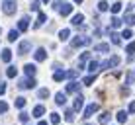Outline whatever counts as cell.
Returning a JSON list of instances; mask_svg holds the SVG:
<instances>
[{
  "instance_id": "cell-48",
  "label": "cell",
  "mask_w": 135,
  "mask_h": 125,
  "mask_svg": "<svg viewBox=\"0 0 135 125\" xmlns=\"http://www.w3.org/2000/svg\"><path fill=\"white\" fill-rule=\"evenodd\" d=\"M43 2H49V0H43Z\"/></svg>"
},
{
  "instance_id": "cell-16",
  "label": "cell",
  "mask_w": 135,
  "mask_h": 125,
  "mask_svg": "<svg viewBox=\"0 0 135 125\" xmlns=\"http://www.w3.org/2000/svg\"><path fill=\"white\" fill-rule=\"evenodd\" d=\"M67 92H69V94H76V92H78V84H76V82L67 84Z\"/></svg>"
},
{
  "instance_id": "cell-38",
  "label": "cell",
  "mask_w": 135,
  "mask_h": 125,
  "mask_svg": "<svg viewBox=\"0 0 135 125\" xmlns=\"http://www.w3.org/2000/svg\"><path fill=\"white\" fill-rule=\"evenodd\" d=\"M67 76H69V78H76V76H78V71H76V68H74V71H69Z\"/></svg>"
},
{
  "instance_id": "cell-41",
  "label": "cell",
  "mask_w": 135,
  "mask_h": 125,
  "mask_svg": "<svg viewBox=\"0 0 135 125\" xmlns=\"http://www.w3.org/2000/svg\"><path fill=\"white\" fill-rule=\"evenodd\" d=\"M122 37H125V39H129V37H131V29H123Z\"/></svg>"
},
{
  "instance_id": "cell-1",
  "label": "cell",
  "mask_w": 135,
  "mask_h": 125,
  "mask_svg": "<svg viewBox=\"0 0 135 125\" xmlns=\"http://www.w3.org/2000/svg\"><path fill=\"white\" fill-rule=\"evenodd\" d=\"M16 8H18V2H16V0H4V2H2V12L8 14V16L16 12Z\"/></svg>"
},
{
  "instance_id": "cell-44",
  "label": "cell",
  "mask_w": 135,
  "mask_h": 125,
  "mask_svg": "<svg viewBox=\"0 0 135 125\" xmlns=\"http://www.w3.org/2000/svg\"><path fill=\"white\" fill-rule=\"evenodd\" d=\"M4 92H6V84H4V82H0V96H2Z\"/></svg>"
},
{
  "instance_id": "cell-42",
  "label": "cell",
  "mask_w": 135,
  "mask_h": 125,
  "mask_svg": "<svg viewBox=\"0 0 135 125\" xmlns=\"http://www.w3.org/2000/svg\"><path fill=\"white\" fill-rule=\"evenodd\" d=\"M31 10H33V12H37V10H39V2H37V0H35L33 4H31Z\"/></svg>"
},
{
  "instance_id": "cell-25",
  "label": "cell",
  "mask_w": 135,
  "mask_h": 125,
  "mask_svg": "<svg viewBox=\"0 0 135 125\" xmlns=\"http://www.w3.org/2000/svg\"><path fill=\"white\" fill-rule=\"evenodd\" d=\"M122 6H123L122 2H114V4H112V8H110V10H112V14H118L119 10H122Z\"/></svg>"
},
{
  "instance_id": "cell-4",
  "label": "cell",
  "mask_w": 135,
  "mask_h": 125,
  "mask_svg": "<svg viewBox=\"0 0 135 125\" xmlns=\"http://www.w3.org/2000/svg\"><path fill=\"white\" fill-rule=\"evenodd\" d=\"M30 49H31V41H22L18 53H20V55H27V51H30Z\"/></svg>"
},
{
  "instance_id": "cell-43",
  "label": "cell",
  "mask_w": 135,
  "mask_h": 125,
  "mask_svg": "<svg viewBox=\"0 0 135 125\" xmlns=\"http://www.w3.org/2000/svg\"><path fill=\"white\" fill-rule=\"evenodd\" d=\"M129 113H135V102H131V104H129V109H127Z\"/></svg>"
},
{
  "instance_id": "cell-39",
  "label": "cell",
  "mask_w": 135,
  "mask_h": 125,
  "mask_svg": "<svg viewBox=\"0 0 135 125\" xmlns=\"http://www.w3.org/2000/svg\"><path fill=\"white\" fill-rule=\"evenodd\" d=\"M125 51H127L129 55H133V53H135V43H129V45H127V49H125Z\"/></svg>"
},
{
  "instance_id": "cell-22",
  "label": "cell",
  "mask_w": 135,
  "mask_h": 125,
  "mask_svg": "<svg viewBox=\"0 0 135 125\" xmlns=\"http://www.w3.org/2000/svg\"><path fill=\"white\" fill-rule=\"evenodd\" d=\"M94 49H96V51H100V53H106V51H110V45H108V43H98Z\"/></svg>"
},
{
  "instance_id": "cell-40",
  "label": "cell",
  "mask_w": 135,
  "mask_h": 125,
  "mask_svg": "<svg viewBox=\"0 0 135 125\" xmlns=\"http://www.w3.org/2000/svg\"><path fill=\"white\" fill-rule=\"evenodd\" d=\"M88 59H90V53H82L80 55V64L84 63V61H88Z\"/></svg>"
},
{
  "instance_id": "cell-35",
  "label": "cell",
  "mask_w": 135,
  "mask_h": 125,
  "mask_svg": "<svg viewBox=\"0 0 135 125\" xmlns=\"http://www.w3.org/2000/svg\"><path fill=\"white\" fill-rule=\"evenodd\" d=\"M59 121H61V115H59V113H51V123L57 125Z\"/></svg>"
},
{
  "instance_id": "cell-49",
  "label": "cell",
  "mask_w": 135,
  "mask_h": 125,
  "mask_svg": "<svg viewBox=\"0 0 135 125\" xmlns=\"http://www.w3.org/2000/svg\"><path fill=\"white\" fill-rule=\"evenodd\" d=\"M86 125H88V123H86Z\"/></svg>"
},
{
  "instance_id": "cell-45",
  "label": "cell",
  "mask_w": 135,
  "mask_h": 125,
  "mask_svg": "<svg viewBox=\"0 0 135 125\" xmlns=\"http://www.w3.org/2000/svg\"><path fill=\"white\" fill-rule=\"evenodd\" d=\"M122 94H123V96H127V94H129V88H125V86H123V88H122Z\"/></svg>"
},
{
  "instance_id": "cell-28",
  "label": "cell",
  "mask_w": 135,
  "mask_h": 125,
  "mask_svg": "<svg viewBox=\"0 0 135 125\" xmlns=\"http://www.w3.org/2000/svg\"><path fill=\"white\" fill-rule=\"evenodd\" d=\"M37 96H39V98H41V100H45V98H49V90H47V88H41V90H39V92H37Z\"/></svg>"
},
{
  "instance_id": "cell-17",
  "label": "cell",
  "mask_w": 135,
  "mask_h": 125,
  "mask_svg": "<svg viewBox=\"0 0 135 125\" xmlns=\"http://www.w3.org/2000/svg\"><path fill=\"white\" fill-rule=\"evenodd\" d=\"M110 117H112V115H110V112H104V113H102L100 117H98V121H100L102 125H106V123L110 121Z\"/></svg>"
},
{
  "instance_id": "cell-31",
  "label": "cell",
  "mask_w": 135,
  "mask_h": 125,
  "mask_svg": "<svg viewBox=\"0 0 135 125\" xmlns=\"http://www.w3.org/2000/svg\"><path fill=\"white\" fill-rule=\"evenodd\" d=\"M118 121H119V123H125V121H127V112H119V113H118Z\"/></svg>"
},
{
  "instance_id": "cell-3",
  "label": "cell",
  "mask_w": 135,
  "mask_h": 125,
  "mask_svg": "<svg viewBox=\"0 0 135 125\" xmlns=\"http://www.w3.org/2000/svg\"><path fill=\"white\" fill-rule=\"evenodd\" d=\"M20 88H35L37 82L33 80V78H24V80H20V84H18Z\"/></svg>"
},
{
  "instance_id": "cell-46",
  "label": "cell",
  "mask_w": 135,
  "mask_h": 125,
  "mask_svg": "<svg viewBox=\"0 0 135 125\" xmlns=\"http://www.w3.org/2000/svg\"><path fill=\"white\" fill-rule=\"evenodd\" d=\"M39 125H47V121H39Z\"/></svg>"
},
{
  "instance_id": "cell-27",
  "label": "cell",
  "mask_w": 135,
  "mask_h": 125,
  "mask_svg": "<svg viewBox=\"0 0 135 125\" xmlns=\"http://www.w3.org/2000/svg\"><path fill=\"white\" fill-rule=\"evenodd\" d=\"M18 74V71H16V67H8V71H6V76L8 78H14Z\"/></svg>"
},
{
  "instance_id": "cell-7",
  "label": "cell",
  "mask_w": 135,
  "mask_h": 125,
  "mask_svg": "<svg viewBox=\"0 0 135 125\" xmlns=\"http://www.w3.org/2000/svg\"><path fill=\"white\" fill-rule=\"evenodd\" d=\"M82 106H84V98H82V96L78 94L76 98H74V112H80V109H82Z\"/></svg>"
},
{
  "instance_id": "cell-2",
  "label": "cell",
  "mask_w": 135,
  "mask_h": 125,
  "mask_svg": "<svg viewBox=\"0 0 135 125\" xmlns=\"http://www.w3.org/2000/svg\"><path fill=\"white\" fill-rule=\"evenodd\" d=\"M90 37H86V35H76V37L73 39V47H82V45H90Z\"/></svg>"
},
{
  "instance_id": "cell-21",
  "label": "cell",
  "mask_w": 135,
  "mask_h": 125,
  "mask_svg": "<svg viewBox=\"0 0 135 125\" xmlns=\"http://www.w3.org/2000/svg\"><path fill=\"white\" fill-rule=\"evenodd\" d=\"M69 35H71V29H61V31H59V39H61V41H67Z\"/></svg>"
},
{
  "instance_id": "cell-8",
  "label": "cell",
  "mask_w": 135,
  "mask_h": 125,
  "mask_svg": "<svg viewBox=\"0 0 135 125\" xmlns=\"http://www.w3.org/2000/svg\"><path fill=\"white\" fill-rule=\"evenodd\" d=\"M96 112H98V104H90V106L84 109V117H90V115L96 113Z\"/></svg>"
},
{
  "instance_id": "cell-47",
  "label": "cell",
  "mask_w": 135,
  "mask_h": 125,
  "mask_svg": "<svg viewBox=\"0 0 135 125\" xmlns=\"http://www.w3.org/2000/svg\"><path fill=\"white\" fill-rule=\"evenodd\" d=\"M74 2H76V4H80V2H82V0H74Z\"/></svg>"
},
{
  "instance_id": "cell-37",
  "label": "cell",
  "mask_w": 135,
  "mask_h": 125,
  "mask_svg": "<svg viewBox=\"0 0 135 125\" xmlns=\"http://www.w3.org/2000/svg\"><path fill=\"white\" fill-rule=\"evenodd\" d=\"M8 112V104L6 102H0V113H6Z\"/></svg>"
},
{
  "instance_id": "cell-30",
  "label": "cell",
  "mask_w": 135,
  "mask_h": 125,
  "mask_svg": "<svg viewBox=\"0 0 135 125\" xmlns=\"http://www.w3.org/2000/svg\"><path fill=\"white\" fill-rule=\"evenodd\" d=\"M108 8H112L108 2H104V0H102V2H98V10H100V12H106Z\"/></svg>"
},
{
  "instance_id": "cell-33",
  "label": "cell",
  "mask_w": 135,
  "mask_h": 125,
  "mask_svg": "<svg viewBox=\"0 0 135 125\" xmlns=\"http://www.w3.org/2000/svg\"><path fill=\"white\" fill-rule=\"evenodd\" d=\"M14 104H16V108H24V106H26V98H16V102H14Z\"/></svg>"
},
{
  "instance_id": "cell-32",
  "label": "cell",
  "mask_w": 135,
  "mask_h": 125,
  "mask_svg": "<svg viewBox=\"0 0 135 125\" xmlns=\"http://www.w3.org/2000/svg\"><path fill=\"white\" fill-rule=\"evenodd\" d=\"M110 22H112V27H114V29H115V27H119V26H122V20H119V18H115V16L112 18Z\"/></svg>"
},
{
  "instance_id": "cell-9",
  "label": "cell",
  "mask_w": 135,
  "mask_h": 125,
  "mask_svg": "<svg viewBox=\"0 0 135 125\" xmlns=\"http://www.w3.org/2000/svg\"><path fill=\"white\" fill-rule=\"evenodd\" d=\"M27 27H30V20H27V18H22V20L18 22V31H26Z\"/></svg>"
},
{
  "instance_id": "cell-5",
  "label": "cell",
  "mask_w": 135,
  "mask_h": 125,
  "mask_svg": "<svg viewBox=\"0 0 135 125\" xmlns=\"http://www.w3.org/2000/svg\"><path fill=\"white\" fill-rule=\"evenodd\" d=\"M33 57H35L37 63H41V61H45V59H47V51H45V49H37L35 53H33Z\"/></svg>"
},
{
  "instance_id": "cell-13",
  "label": "cell",
  "mask_w": 135,
  "mask_h": 125,
  "mask_svg": "<svg viewBox=\"0 0 135 125\" xmlns=\"http://www.w3.org/2000/svg\"><path fill=\"white\" fill-rule=\"evenodd\" d=\"M24 71H26V74H27V76H31V78H33V74H35V71H37V68H35V64H26V67H24Z\"/></svg>"
},
{
  "instance_id": "cell-26",
  "label": "cell",
  "mask_w": 135,
  "mask_h": 125,
  "mask_svg": "<svg viewBox=\"0 0 135 125\" xmlns=\"http://www.w3.org/2000/svg\"><path fill=\"white\" fill-rule=\"evenodd\" d=\"M18 37H20V31H18V29H12L10 33H8V39H10V41H16Z\"/></svg>"
},
{
  "instance_id": "cell-11",
  "label": "cell",
  "mask_w": 135,
  "mask_h": 125,
  "mask_svg": "<svg viewBox=\"0 0 135 125\" xmlns=\"http://www.w3.org/2000/svg\"><path fill=\"white\" fill-rule=\"evenodd\" d=\"M59 12H61V16H69V14L73 12V6L71 4H63V6L59 8Z\"/></svg>"
},
{
  "instance_id": "cell-12",
  "label": "cell",
  "mask_w": 135,
  "mask_h": 125,
  "mask_svg": "<svg viewBox=\"0 0 135 125\" xmlns=\"http://www.w3.org/2000/svg\"><path fill=\"white\" fill-rule=\"evenodd\" d=\"M108 33H110V37H112V43H114V45H119V43H122V39H119L122 35H118L115 31H110V29H108Z\"/></svg>"
},
{
  "instance_id": "cell-29",
  "label": "cell",
  "mask_w": 135,
  "mask_h": 125,
  "mask_svg": "<svg viewBox=\"0 0 135 125\" xmlns=\"http://www.w3.org/2000/svg\"><path fill=\"white\" fill-rule=\"evenodd\" d=\"M133 80H135V72H127L125 74V84H133Z\"/></svg>"
},
{
  "instance_id": "cell-36",
  "label": "cell",
  "mask_w": 135,
  "mask_h": 125,
  "mask_svg": "<svg viewBox=\"0 0 135 125\" xmlns=\"http://www.w3.org/2000/svg\"><path fill=\"white\" fill-rule=\"evenodd\" d=\"M20 121H22V123H27V121H30V115H27L26 112H22V113H20Z\"/></svg>"
},
{
  "instance_id": "cell-14",
  "label": "cell",
  "mask_w": 135,
  "mask_h": 125,
  "mask_svg": "<svg viewBox=\"0 0 135 125\" xmlns=\"http://www.w3.org/2000/svg\"><path fill=\"white\" fill-rule=\"evenodd\" d=\"M63 78H67V72H63V71H57V72L53 74V80H55V82H61Z\"/></svg>"
},
{
  "instance_id": "cell-15",
  "label": "cell",
  "mask_w": 135,
  "mask_h": 125,
  "mask_svg": "<svg viewBox=\"0 0 135 125\" xmlns=\"http://www.w3.org/2000/svg\"><path fill=\"white\" fill-rule=\"evenodd\" d=\"M43 113H45V108H43V106H35V108H33V117H41Z\"/></svg>"
},
{
  "instance_id": "cell-6",
  "label": "cell",
  "mask_w": 135,
  "mask_h": 125,
  "mask_svg": "<svg viewBox=\"0 0 135 125\" xmlns=\"http://www.w3.org/2000/svg\"><path fill=\"white\" fill-rule=\"evenodd\" d=\"M55 104L57 106H65L67 104V96H65L63 92H57V94H55Z\"/></svg>"
},
{
  "instance_id": "cell-23",
  "label": "cell",
  "mask_w": 135,
  "mask_h": 125,
  "mask_svg": "<svg viewBox=\"0 0 135 125\" xmlns=\"http://www.w3.org/2000/svg\"><path fill=\"white\" fill-rule=\"evenodd\" d=\"M65 119H67L69 123L74 121V109H67V112H65Z\"/></svg>"
},
{
  "instance_id": "cell-10",
  "label": "cell",
  "mask_w": 135,
  "mask_h": 125,
  "mask_svg": "<svg viewBox=\"0 0 135 125\" xmlns=\"http://www.w3.org/2000/svg\"><path fill=\"white\" fill-rule=\"evenodd\" d=\"M82 22H84V16H82V14H74L71 24H73V26H82Z\"/></svg>"
},
{
  "instance_id": "cell-34",
  "label": "cell",
  "mask_w": 135,
  "mask_h": 125,
  "mask_svg": "<svg viewBox=\"0 0 135 125\" xmlns=\"http://www.w3.org/2000/svg\"><path fill=\"white\" fill-rule=\"evenodd\" d=\"M92 82H94V74H90V76H86V78H84V80H82V84H84V86H90V84H92Z\"/></svg>"
},
{
  "instance_id": "cell-19",
  "label": "cell",
  "mask_w": 135,
  "mask_h": 125,
  "mask_svg": "<svg viewBox=\"0 0 135 125\" xmlns=\"http://www.w3.org/2000/svg\"><path fill=\"white\" fill-rule=\"evenodd\" d=\"M10 59H12V51L10 49H4L2 51V61L4 63H10Z\"/></svg>"
},
{
  "instance_id": "cell-24",
  "label": "cell",
  "mask_w": 135,
  "mask_h": 125,
  "mask_svg": "<svg viewBox=\"0 0 135 125\" xmlns=\"http://www.w3.org/2000/svg\"><path fill=\"white\" fill-rule=\"evenodd\" d=\"M98 67H100V64H98V61H90V64H88V71H90L92 74H94V72L98 71Z\"/></svg>"
},
{
  "instance_id": "cell-18",
  "label": "cell",
  "mask_w": 135,
  "mask_h": 125,
  "mask_svg": "<svg viewBox=\"0 0 135 125\" xmlns=\"http://www.w3.org/2000/svg\"><path fill=\"white\" fill-rule=\"evenodd\" d=\"M45 20H47V16H45L43 12H39V14H37V22H35V27H39L41 24H45Z\"/></svg>"
},
{
  "instance_id": "cell-20",
  "label": "cell",
  "mask_w": 135,
  "mask_h": 125,
  "mask_svg": "<svg viewBox=\"0 0 135 125\" xmlns=\"http://www.w3.org/2000/svg\"><path fill=\"white\" fill-rule=\"evenodd\" d=\"M123 22H125L127 26H135V16H133V14H125Z\"/></svg>"
}]
</instances>
